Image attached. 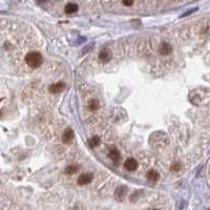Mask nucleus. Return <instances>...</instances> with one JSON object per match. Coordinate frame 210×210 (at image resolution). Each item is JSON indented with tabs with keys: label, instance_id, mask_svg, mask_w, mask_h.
Here are the masks:
<instances>
[{
	"label": "nucleus",
	"instance_id": "f3484780",
	"mask_svg": "<svg viewBox=\"0 0 210 210\" xmlns=\"http://www.w3.org/2000/svg\"><path fill=\"white\" fill-rule=\"evenodd\" d=\"M179 169H180L179 164H174V165H172V167H171V170H179Z\"/></svg>",
	"mask_w": 210,
	"mask_h": 210
},
{
	"label": "nucleus",
	"instance_id": "6e6552de",
	"mask_svg": "<svg viewBox=\"0 0 210 210\" xmlns=\"http://www.w3.org/2000/svg\"><path fill=\"white\" fill-rule=\"evenodd\" d=\"M110 58H111V54L109 53V50L102 49L100 52V54H99L100 61H102V62H107V61L110 60Z\"/></svg>",
	"mask_w": 210,
	"mask_h": 210
},
{
	"label": "nucleus",
	"instance_id": "9d476101",
	"mask_svg": "<svg viewBox=\"0 0 210 210\" xmlns=\"http://www.w3.org/2000/svg\"><path fill=\"white\" fill-rule=\"evenodd\" d=\"M171 50H172V47L170 46V44L168 43H166V42H163V43L161 44V46H160V53H161V55H169L170 53H171Z\"/></svg>",
	"mask_w": 210,
	"mask_h": 210
},
{
	"label": "nucleus",
	"instance_id": "1a4fd4ad",
	"mask_svg": "<svg viewBox=\"0 0 210 210\" xmlns=\"http://www.w3.org/2000/svg\"><path fill=\"white\" fill-rule=\"evenodd\" d=\"M78 5H77L76 3H67L65 5L64 7V12L66 13V14L71 15V14H74V13H76L77 11H78Z\"/></svg>",
	"mask_w": 210,
	"mask_h": 210
},
{
	"label": "nucleus",
	"instance_id": "f257e3e1",
	"mask_svg": "<svg viewBox=\"0 0 210 210\" xmlns=\"http://www.w3.org/2000/svg\"><path fill=\"white\" fill-rule=\"evenodd\" d=\"M25 61L28 66H31L33 68H37L42 64L43 57H42V55L39 52H31L26 55Z\"/></svg>",
	"mask_w": 210,
	"mask_h": 210
},
{
	"label": "nucleus",
	"instance_id": "9b49d317",
	"mask_svg": "<svg viewBox=\"0 0 210 210\" xmlns=\"http://www.w3.org/2000/svg\"><path fill=\"white\" fill-rule=\"evenodd\" d=\"M146 177H147V179L150 180V181H156V180H159V177H160V174H159V172L156 171V170L151 169V170H149V171L147 172Z\"/></svg>",
	"mask_w": 210,
	"mask_h": 210
},
{
	"label": "nucleus",
	"instance_id": "a211bd4d",
	"mask_svg": "<svg viewBox=\"0 0 210 210\" xmlns=\"http://www.w3.org/2000/svg\"><path fill=\"white\" fill-rule=\"evenodd\" d=\"M37 1H38L39 3H43V2H45L46 0H37Z\"/></svg>",
	"mask_w": 210,
	"mask_h": 210
},
{
	"label": "nucleus",
	"instance_id": "2eb2a0df",
	"mask_svg": "<svg viewBox=\"0 0 210 210\" xmlns=\"http://www.w3.org/2000/svg\"><path fill=\"white\" fill-rule=\"evenodd\" d=\"M123 4L126 6H131L134 4V0H123Z\"/></svg>",
	"mask_w": 210,
	"mask_h": 210
},
{
	"label": "nucleus",
	"instance_id": "f8f14e48",
	"mask_svg": "<svg viewBox=\"0 0 210 210\" xmlns=\"http://www.w3.org/2000/svg\"><path fill=\"white\" fill-rule=\"evenodd\" d=\"M78 170H79V167L77 165H70L65 168V174L68 175H73L75 174L76 172H78Z\"/></svg>",
	"mask_w": 210,
	"mask_h": 210
},
{
	"label": "nucleus",
	"instance_id": "423d86ee",
	"mask_svg": "<svg viewBox=\"0 0 210 210\" xmlns=\"http://www.w3.org/2000/svg\"><path fill=\"white\" fill-rule=\"evenodd\" d=\"M126 193H127V188L125 187V186H120V187L116 190L115 196L118 201H122V200H124Z\"/></svg>",
	"mask_w": 210,
	"mask_h": 210
},
{
	"label": "nucleus",
	"instance_id": "7ed1b4c3",
	"mask_svg": "<svg viewBox=\"0 0 210 210\" xmlns=\"http://www.w3.org/2000/svg\"><path fill=\"white\" fill-rule=\"evenodd\" d=\"M64 87H65V83H63V82H58V83H54V84L49 85V92H52V94H59V92H61L63 89H64Z\"/></svg>",
	"mask_w": 210,
	"mask_h": 210
},
{
	"label": "nucleus",
	"instance_id": "0eeeda50",
	"mask_svg": "<svg viewBox=\"0 0 210 210\" xmlns=\"http://www.w3.org/2000/svg\"><path fill=\"white\" fill-rule=\"evenodd\" d=\"M108 156H109L114 162H118L119 159H120V151L115 147L110 148L109 151H108Z\"/></svg>",
	"mask_w": 210,
	"mask_h": 210
},
{
	"label": "nucleus",
	"instance_id": "20e7f679",
	"mask_svg": "<svg viewBox=\"0 0 210 210\" xmlns=\"http://www.w3.org/2000/svg\"><path fill=\"white\" fill-rule=\"evenodd\" d=\"M92 181V174H83L77 180L78 185H87Z\"/></svg>",
	"mask_w": 210,
	"mask_h": 210
},
{
	"label": "nucleus",
	"instance_id": "4468645a",
	"mask_svg": "<svg viewBox=\"0 0 210 210\" xmlns=\"http://www.w3.org/2000/svg\"><path fill=\"white\" fill-rule=\"evenodd\" d=\"M88 106L92 110H97L99 108V102L97 100H90L88 103Z\"/></svg>",
	"mask_w": 210,
	"mask_h": 210
},
{
	"label": "nucleus",
	"instance_id": "39448f33",
	"mask_svg": "<svg viewBox=\"0 0 210 210\" xmlns=\"http://www.w3.org/2000/svg\"><path fill=\"white\" fill-rule=\"evenodd\" d=\"M124 167H125L128 171H134V170L138 168V162L137 160H135V159L129 158L124 162Z\"/></svg>",
	"mask_w": 210,
	"mask_h": 210
},
{
	"label": "nucleus",
	"instance_id": "f03ea898",
	"mask_svg": "<svg viewBox=\"0 0 210 210\" xmlns=\"http://www.w3.org/2000/svg\"><path fill=\"white\" fill-rule=\"evenodd\" d=\"M74 139V130L71 128H66L62 135V142L65 144H70Z\"/></svg>",
	"mask_w": 210,
	"mask_h": 210
},
{
	"label": "nucleus",
	"instance_id": "ddd939ff",
	"mask_svg": "<svg viewBox=\"0 0 210 210\" xmlns=\"http://www.w3.org/2000/svg\"><path fill=\"white\" fill-rule=\"evenodd\" d=\"M99 142H100V139L98 137H92V139L88 140V145L90 146L92 148H94L96 147L98 144H99Z\"/></svg>",
	"mask_w": 210,
	"mask_h": 210
},
{
	"label": "nucleus",
	"instance_id": "dca6fc26",
	"mask_svg": "<svg viewBox=\"0 0 210 210\" xmlns=\"http://www.w3.org/2000/svg\"><path fill=\"white\" fill-rule=\"evenodd\" d=\"M198 10V7H195V9H193V10H191V11H188L187 13H185V14H183L181 17H185V16H187V15H190L191 13H193V12H195V11Z\"/></svg>",
	"mask_w": 210,
	"mask_h": 210
}]
</instances>
